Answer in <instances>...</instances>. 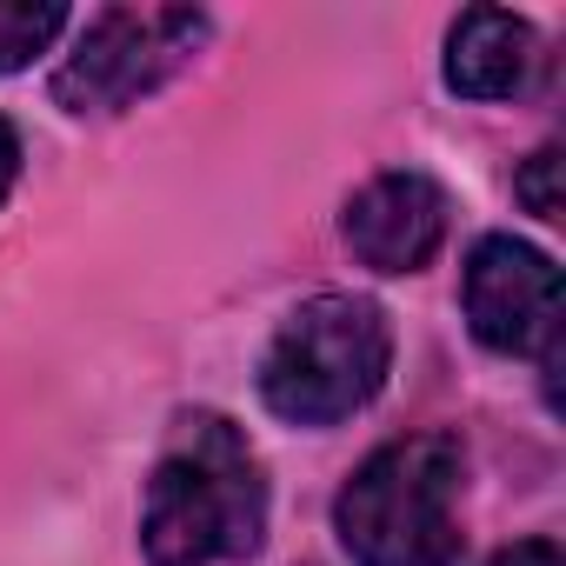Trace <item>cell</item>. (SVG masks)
<instances>
[{
  "label": "cell",
  "instance_id": "8fae6325",
  "mask_svg": "<svg viewBox=\"0 0 566 566\" xmlns=\"http://www.w3.org/2000/svg\"><path fill=\"white\" fill-rule=\"evenodd\" d=\"M14 180H21V134L14 120H0V200L14 193Z\"/></svg>",
  "mask_w": 566,
  "mask_h": 566
},
{
  "label": "cell",
  "instance_id": "ba28073f",
  "mask_svg": "<svg viewBox=\"0 0 566 566\" xmlns=\"http://www.w3.org/2000/svg\"><path fill=\"white\" fill-rule=\"evenodd\" d=\"M67 28V8L61 0H0V81L34 67Z\"/></svg>",
  "mask_w": 566,
  "mask_h": 566
},
{
  "label": "cell",
  "instance_id": "6da1fadb",
  "mask_svg": "<svg viewBox=\"0 0 566 566\" xmlns=\"http://www.w3.org/2000/svg\"><path fill=\"white\" fill-rule=\"evenodd\" d=\"M266 539V473L247 433L193 407L167 427V447L147 473L140 500V553L147 566H220L253 559Z\"/></svg>",
  "mask_w": 566,
  "mask_h": 566
},
{
  "label": "cell",
  "instance_id": "7a4b0ae2",
  "mask_svg": "<svg viewBox=\"0 0 566 566\" xmlns=\"http://www.w3.org/2000/svg\"><path fill=\"white\" fill-rule=\"evenodd\" d=\"M460 493L467 447L453 433H407L347 473L334 533L354 566H460Z\"/></svg>",
  "mask_w": 566,
  "mask_h": 566
},
{
  "label": "cell",
  "instance_id": "3957f363",
  "mask_svg": "<svg viewBox=\"0 0 566 566\" xmlns=\"http://www.w3.org/2000/svg\"><path fill=\"white\" fill-rule=\"evenodd\" d=\"M394 374V321L367 294H314L273 327L260 354V407L287 427H340Z\"/></svg>",
  "mask_w": 566,
  "mask_h": 566
},
{
  "label": "cell",
  "instance_id": "8992f818",
  "mask_svg": "<svg viewBox=\"0 0 566 566\" xmlns=\"http://www.w3.org/2000/svg\"><path fill=\"white\" fill-rule=\"evenodd\" d=\"M447 187L420 167H394V174H374L360 193H347L340 207V240L347 253L367 266V273H420L433 266V253L447 247Z\"/></svg>",
  "mask_w": 566,
  "mask_h": 566
},
{
  "label": "cell",
  "instance_id": "277c9868",
  "mask_svg": "<svg viewBox=\"0 0 566 566\" xmlns=\"http://www.w3.org/2000/svg\"><path fill=\"white\" fill-rule=\"evenodd\" d=\"M207 28L200 8H101L54 67V107L74 120L140 107L200 54Z\"/></svg>",
  "mask_w": 566,
  "mask_h": 566
},
{
  "label": "cell",
  "instance_id": "9c48e42d",
  "mask_svg": "<svg viewBox=\"0 0 566 566\" xmlns=\"http://www.w3.org/2000/svg\"><path fill=\"white\" fill-rule=\"evenodd\" d=\"M513 193L526 200V213H539V220H559V147H539V154H526V167L513 174Z\"/></svg>",
  "mask_w": 566,
  "mask_h": 566
},
{
  "label": "cell",
  "instance_id": "30bf717a",
  "mask_svg": "<svg viewBox=\"0 0 566 566\" xmlns=\"http://www.w3.org/2000/svg\"><path fill=\"white\" fill-rule=\"evenodd\" d=\"M493 566H566V553H559L553 539H520V546L493 553Z\"/></svg>",
  "mask_w": 566,
  "mask_h": 566
},
{
  "label": "cell",
  "instance_id": "52a82bcc",
  "mask_svg": "<svg viewBox=\"0 0 566 566\" xmlns=\"http://www.w3.org/2000/svg\"><path fill=\"white\" fill-rule=\"evenodd\" d=\"M533 61H539V41L520 14L506 8H467L453 28H447V87L460 101H513L526 81H533Z\"/></svg>",
  "mask_w": 566,
  "mask_h": 566
},
{
  "label": "cell",
  "instance_id": "5b68a950",
  "mask_svg": "<svg viewBox=\"0 0 566 566\" xmlns=\"http://www.w3.org/2000/svg\"><path fill=\"white\" fill-rule=\"evenodd\" d=\"M460 307L486 354H506V360L559 354V266L520 233L473 240L460 273Z\"/></svg>",
  "mask_w": 566,
  "mask_h": 566
}]
</instances>
